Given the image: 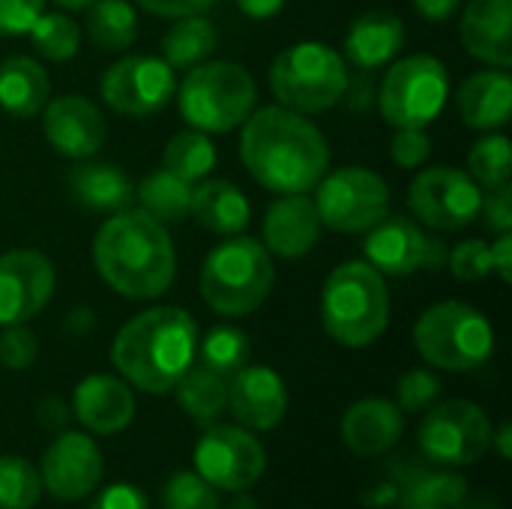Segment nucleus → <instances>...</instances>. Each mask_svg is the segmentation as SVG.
Here are the masks:
<instances>
[{
  "instance_id": "obj_6",
  "label": "nucleus",
  "mask_w": 512,
  "mask_h": 509,
  "mask_svg": "<svg viewBox=\"0 0 512 509\" xmlns=\"http://www.w3.org/2000/svg\"><path fill=\"white\" fill-rule=\"evenodd\" d=\"M255 78L231 60H204L189 69L177 90L183 120L207 135H225L255 111Z\"/></svg>"
},
{
  "instance_id": "obj_51",
  "label": "nucleus",
  "mask_w": 512,
  "mask_h": 509,
  "mask_svg": "<svg viewBox=\"0 0 512 509\" xmlns=\"http://www.w3.org/2000/svg\"><path fill=\"white\" fill-rule=\"evenodd\" d=\"M234 3H237V9H240L243 15H249V18H255V21L273 18V15H279L282 6H285V0H234Z\"/></svg>"
},
{
  "instance_id": "obj_5",
  "label": "nucleus",
  "mask_w": 512,
  "mask_h": 509,
  "mask_svg": "<svg viewBox=\"0 0 512 509\" xmlns=\"http://www.w3.org/2000/svg\"><path fill=\"white\" fill-rule=\"evenodd\" d=\"M273 282V258L252 237H231L219 243L201 267V297L225 318L252 315L270 297Z\"/></svg>"
},
{
  "instance_id": "obj_20",
  "label": "nucleus",
  "mask_w": 512,
  "mask_h": 509,
  "mask_svg": "<svg viewBox=\"0 0 512 509\" xmlns=\"http://www.w3.org/2000/svg\"><path fill=\"white\" fill-rule=\"evenodd\" d=\"M321 237V219L315 201L306 192L276 198L261 222V246L285 261L303 258L315 249Z\"/></svg>"
},
{
  "instance_id": "obj_43",
  "label": "nucleus",
  "mask_w": 512,
  "mask_h": 509,
  "mask_svg": "<svg viewBox=\"0 0 512 509\" xmlns=\"http://www.w3.org/2000/svg\"><path fill=\"white\" fill-rule=\"evenodd\" d=\"M432 153V138L426 135V129L420 126H402L396 129L393 141H390V159L399 168H420Z\"/></svg>"
},
{
  "instance_id": "obj_15",
  "label": "nucleus",
  "mask_w": 512,
  "mask_h": 509,
  "mask_svg": "<svg viewBox=\"0 0 512 509\" xmlns=\"http://www.w3.org/2000/svg\"><path fill=\"white\" fill-rule=\"evenodd\" d=\"M99 93L105 105L123 117H150L174 99L177 78L162 57L129 54L102 72Z\"/></svg>"
},
{
  "instance_id": "obj_42",
  "label": "nucleus",
  "mask_w": 512,
  "mask_h": 509,
  "mask_svg": "<svg viewBox=\"0 0 512 509\" xmlns=\"http://www.w3.org/2000/svg\"><path fill=\"white\" fill-rule=\"evenodd\" d=\"M39 342L24 324H9L0 330V366L12 372H24L36 363Z\"/></svg>"
},
{
  "instance_id": "obj_46",
  "label": "nucleus",
  "mask_w": 512,
  "mask_h": 509,
  "mask_svg": "<svg viewBox=\"0 0 512 509\" xmlns=\"http://www.w3.org/2000/svg\"><path fill=\"white\" fill-rule=\"evenodd\" d=\"M87 509H150V501H147L144 489H138L132 483H114V486L102 489Z\"/></svg>"
},
{
  "instance_id": "obj_1",
  "label": "nucleus",
  "mask_w": 512,
  "mask_h": 509,
  "mask_svg": "<svg viewBox=\"0 0 512 509\" xmlns=\"http://www.w3.org/2000/svg\"><path fill=\"white\" fill-rule=\"evenodd\" d=\"M240 159L258 186L294 195L318 186L330 168V147L306 114L270 105L243 120Z\"/></svg>"
},
{
  "instance_id": "obj_13",
  "label": "nucleus",
  "mask_w": 512,
  "mask_h": 509,
  "mask_svg": "<svg viewBox=\"0 0 512 509\" xmlns=\"http://www.w3.org/2000/svg\"><path fill=\"white\" fill-rule=\"evenodd\" d=\"M363 255L381 276L435 273L447 264V246L438 237H432L420 222L390 213L366 231Z\"/></svg>"
},
{
  "instance_id": "obj_38",
  "label": "nucleus",
  "mask_w": 512,
  "mask_h": 509,
  "mask_svg": "<svg viewBox=\"0 0 512 509\" xmlns=\"http://www.w3.org/2000/svg\"><path fill=\"white\" fill-rule=\"evenodd\" d=\"M42 498L39 471L21 456L0 459V509H33Z\"/></svg>"
},
{
  "instance_id": "obj_48",
  "label": "nucleus",
  "mask_w": 512,
  "mask_h": 509,
  "mask_svg": "<svg viewBox=\"0 0 512 509\" xmlns=\"http://www.w3.org/2000/svg\"><path fill=\"white\" fill-rule=\"evenodd\" d=\"M36 417H39V423H42L48 432H66V423H69V408H66L60 399L48 396V399H42V405H39Z\"/></svg>"
},
{
  "instance_id": "obj_52",
  "label": "nucleus",
  "mask_w": 512,
  "mask_h": 509,
  "mask_svg": "<svg viewBox=\"0 0 512 509\" xmlns=\"http://www.w3.org/2000/svg\"><path fill=\"white\" fill-rule=\"evenodd\" d=\"M492 447H498V453H501V459H510L512 456V444H510V423H501L498 426V432L492 429Z\"/></svg>"
},
{
  "instance_id": "obj_14",
  "label": "nucleus",
  "mask_w": 512,
  "mask_h": 509,
  "mask_svg": "<svg viewBox=\"0 0 512 509\" xmlns=\"http://www.w3.org/2000/svg\"><path fill=\"white\" fill-rule=\"evenodd\" d=\"M267 468V453L258 438L243 426H204L195 444V474H201L213 489L246 492Z\"/></svg>"
},
{
  "instance_id": "obj_35",
  "label": "nucleus",
  "mask_w": 512,
  "mask_h": 509,
  "mask_svg": "<svg viewBox=\"0 0 512 509\" xmlns=\"http://www.w3.org/2000/svg\"><path fill=\"white\" fill-rule=\"evenodd\" d=\"M33 48L54 63H66L81 48V27L66 12H39V18L27 30Z\"/></svg>"
},
{
  "instance_id": "obj_27",
  "label": "nucleus",
  "mask_w": 512,
  "mask_h": 509,
  "mask_svg": "<svg viewBox=\"0 0 512 509\" xmlns=\"http://www.w3.org/2000/svg\"><path fill=\"white\" fill-rule=\"evenodd\" d=\"M51 93L48 72L39 60L27 54H12L0 60V111L9 117H36Z\"/></svg>"
},
{
  "instance_id": "obj_11",
  "label": "nucleus",
  "mask_w": 512,
  "mask_h": 509,
  "mask_svg": "<svg viewBox=\"0 0 512 509\" xmlns=\"http://www.w3.org/2000/svg\"><path fill=\"white\" fill-rule=\"evenodd\" d=\"M483 189L468 171L453 165H432L420 171L408 186V207L423 228L462 231L480 216Z\"/></svg>"
},
{
  "instance_id": "obj_49",
  "label": "nucleus",
  "mask_w": 512,
  "mask_h": 509,
  "mask_svg": "<svg viewBox=\"0 0 512 509\" xmlns=\"http://www.w3.org/2000/svg\"><path fill=\"white\" fill-rule=\"evenodd\" d=\"M492 252V273L501 276V282H510L512 279V237L507 234H498V240L489 246Z\"/></svg>"
},
{
  "instance_id": "obj_18",
  "label": "nucleus",
  "mask_w": 512,
  "mask_h": 509,
  "mask_svg": "<svg viewBox=\"0 0 512 509\" xmlns=\"http://www.w3.org/2000/svg\"><path fill=\"white\" fill-rule=\"evenodd\" d=\"M42 114V132L45 141L66 159H90L105 147L108 138V126L102 111L75 93L48 99Z\"/></svg>"
},
{
  "instance_id": "obj_44",
  "label": "nucleus",
  "mask_w": 512,
  "mask_h": 509,
  "mask_svg": "<svg viewBox=\"0 0 512 509\" xmlns=\"http://www.w3.org/2000/svg\"><path fill=\"white\" fill-rule=\"evenodd\" d=\"M45 9V0H0V36H24Z\"/></svg>"
},
{
  "instance_id": "obj_39",
  "label": "nucleus",
  "mask_w": 512,
  "mask_h": 509,
  "mask_svg": "<svg viewBox=\"0 0 512 509\" xmlns=\"http://www.w3.org/2000/svg\"><path fill=\"white\" fill-rule=\"evenodd\" d=\"M162 509H222V498L201 474L177 471L162 489Z\"/></svg>"
},
{
  "instance_id": "obj_25",
  "label": "nucleus",
  "mask_w": 512,
  "mask_h": 509,
  "mask_svg": "<svg viewBox=\"0 0 512 509\" xmlns=\"http://www.w3.org/2000/svg\"><path fill=\"white\" fill-rule=\"evenodd\" d=\"M405 45V24L399 15L372 9L363 12L345 33V60H351L357 69L372 72L396 60V54Z\"/></svg>"
},
{
  "instance_id": "obj_32",
  "label": "nucleus",
  "mask_w": 512,
  "mask_h": 509,
  "mask_svg": "<svg viewBox=\"0 0 512 509\" xmlns=\"http://www.w3.org/2000/svg\"><path fill=\"white\" fill-rule=\"evenodd\" d=\"M87 33L105 51H123L138 39V15L129 0H93L87 6Z\"/></svg>"
},
{
  "instance_id": "obj_47",
  "label": "nucleus",
  "mask_w": 512,
  "mask_h": 509,
  "mask_svg": "<svg viewBox=\"0 0 512 509\" xmlns=\"http://www.w3.org/2000/svg\"><path fill=\"white\" fill-rule=\"evenodd\" d=\"M135 3L159 18H189V15H204L216 0H135Z\"/></svg>"
},
{
  "instance_id": "obj_36",
  "label": "nucleus",
  "mask_w": 512,
  "mask_h": 509,
  "mask_svg": "<svg viewBox=\"0 0 512 509\" xmlns=\"http://www.w3.org/2000/svg\"><path fill=\"white\" fill-rule=\"evenodd\" d=\"M468 174L480 189L507 186L512 174L510 138L501 132H486L468 153Z\"/></svg>"
},
{
  "instance_id": "obj_50",
  "label": "nucleus",
  "mask_w": 512,
  "mask_h": 509,
  "mask_svg": "<svg viewBox=\"0 0 512 509\" xmlns=\"http://www.w3.org/2000/svg\"><path fill=\"white\" fill-rule=\"evenodd\" d=\"M414 12H420L426 21H447L459 12L462 0H411Z\"/></svg>"
},
{
  "instance_id": "obj_16",
  "label": "nucleus",
  "mask_w": 512,
  "mask_h": 509,
  "mask_svg": "<svg viewBox=\"0 0 512 509\" xmlns=\"http://www.w3.org/2000/svg\"><path fill=\"white\" fill-rule=\"evenodd\" d=\"M54 264L36 249L0 255V327L33 321L54 294Z\"/></svg>"
},
{
  "instance_id": "obj_29",
  "label": "nucleus",
  "mask_w": 512,
  "mask_h": 509,
  "mask_svg": "<svg viewBox=\"0 0 512 509\" xmlns=\"http://www.w3.org/2000/svg\"><path fill=\"white\" fill-rule=\"evenodd\" d=\"M177 402L180 408L198 423L210 426L228 411V378L204 369L201 363H192L183 378L177 381Z\"/></svg>"
},
{
  "instance_id": "obj_37",
  "label": "nucleus",
  "mask_w": 512,
  "mask_h": 509,
  "mask_svg": "<svg viewBox=\"0 0 512 509\" xmlns=\"http://www.w3.org/2000/svg\"><path fill=\"white\" fill-rule=\"evenodd\" d=\"M468 498V483L453 471H423L411 477L402 507H459Z\"/></svg>"
},
{
  "instance_id": "obj_41",
  "label": "nucleus",
  "mask_w": 512,
  "mask_h": 509,
  "mask_svg": "<svg viewBox=\"0 0 512 509\" xmlns=\"http://www.w3.org/2000/svg\"><path fill=\"white\" fill-rule=\"evenodd\" d=\"M447 267L459 282H480L492 276V252L483 240H462L447 252Z\"/></svg>"
},
{
  "instance_id": "obj_24",
  "label": "nucleus",
  "mask_w": 512,
  "mask_h": 509,
  "mask_svg": "<svg viewBox=\"0 0 512 509\" xmlns=\"http://www.w3.org/2000/svg\"><path fill=\"white\" fill-rule=\"evenodd\" d=\"M456 111L468 129L495 132L510 123L512 81L507 69H480L456 90Z\"/></svg>"
},
{
  "instance_id": "obj_12",
  "label": "nucleus",
  "mask_w": 512,
  "mask_h": 509,
  "mask_svg": "<svg viewBox=\"0 0 512 509\" xmlns=\"http://www.w3.org/2000/svg\"><path fill=\"white\" fill-rule=\"evenodd\" d=\"M423 453L447 468L480 462L492 447V423L486 411L465 399L441 402L420 426Z\"/></svg>"
},
{
  "instance_id": "obj_26",
  "label": "nucleus",
  "mask_w": 512,
  "mask_h": 509,
  "mask_svg": "<svg viewBox=\"0 0 512 509\" xmlns=\"http://www.w3.org/2000/svg\"><path fill=\"white\" fill-rule=\"evenodd\" d=\"M195 222L219 237H234L249 225L252 207L246 195L231 180H198L192 186V213Z\"/></svg>"
},
{
  "instance_id": "obj_7",
  "label": "nucleus",
  "mask_w": 512,
  "mask_h": 509,
  "mask_svg": "<svg viewBox=\"0 0 512 509\" xmlns=\"http://www.w3.org/2000/svg\"><path fill=\"white\" fill-rule=\"evenodd\" d=\"M270 90L297 114L330 111L348 90L345 57L324 42L288 45L270 63Z\"/></svg>"
},
{
  "instance_id": "obj_53",
  "label": "nucleus",
  "mask_w": 512,
  "mask_h": 509,
  "mask_svg": "<svg viewBox=\"0 0 512 509\" xmlns=\"http://www.w3.org/2000/svg\"><path fill=\"white\" fill-rule=\"evenodd\" d=\"M57 6H63V9H87L93 0H54Z\"/></svg>"
},
{
  "instance_id": "obj_56",
  "label": "nucleus",
  "mask_w": 512,
  "mask_h": 509,
  "mask_svg": "<svg viewBox=\"0 0 512 509\" xmlns=\"http://www.w3.org/2000/svg\"><path fill=\"white\" fill-rule=\"evenodd\" d=\"M417 509H450V507H417Z\"/></svg>"
},
{
  "instance_id": "obj_45",
  "label": "nucleus",
  "mask_w": 512,
  "mask_h": 509,
  "mask_svg": "<svg viewBox=\"0 0 512 509\" xmlns=\"http://www.w3.org/2000/svg\"><path fill=\"white\" fill-rule=\"evenodd\" d=\"M489 195H483V204H480V216H483V225L495 234H507L512 231V189L507 186H498V189H486Z\"/></svg>"
},
{
  "instance_id": "obj_4",
  "label": "nucleus",
  "mask_w": 512,
  "mask_h": 509,
  "mask_svg": "<svg viewBox=\"0 0 512 509\" xmlns=\"http://www.w3.org/2000/svg\"><path fill=\"white\" fill-rule=\"evenodd\" d=\"M321 324L345 348H366L390 324V291L384 276L366 261L339 264L321 291Z\"/></svg>"
},
{
  "instance_id": "obj_2",
  "label": "nucleus",
  "mask_w": 512,
  "mask_h": 509,
  "mask_svg": "<svg viewBox=\"0 0 512 509\" xmlns=\"http://www.w3.org/2000/svg\"><path fill=\"white\" fill-rule=\"evenodd\" d=\"M99 279L126 300L162 297L177 276V252L162 222L144 210H117L93 237Z\"/></svg>"
},
{
  "instance_id": "obj_3",
  "label": "nucleus",
  "mask_w": 512,
  "mask_h": 509,
  "mask_svg": "<svg viewBox=\"0 0 512 509\" xmlns=\"http://www.w3.org/2000/svg\"><path fill=\"white\" fill-rule=\"evenodd\" d=\"M198 324L180 306H153L120 327L111 360L126 384L144 393H171L198 354Z\"/></svg>"
},
{
  "instance_id": "obj_54",
  "label": "nucleus",
  "mask_w": 512,
  "mask_h": 509,
  "mask_svg": "<svg viewBox=\"0 0 512 509\" xmlns=\"http://www.w3.org/2000/svg\"><path fill=\"white\" fill-rule=\"evenodd\" d=\"M228 509H258V504H255L249 495H240V498H237V501H234Z\"/></svg>"
},
{
  "instance_id": "obj_33",
  "label": "nucleus",
  "mask_w": 512,
  "mask_h": 509,
  "mask_svg": "<svg viewBox=\"0 0 512 509\" xmlns=\"http://www.w3.org/2000/svg\"><path fill=\"white\" fill-rule=\"evenodd\" d=\"M162 168L195 186L198 180H204V177L216 168V147H213V141L207 138V132L183 129V132H177V135L165 144Z\"/></svg>"
},
{
  "instance_id": "obj_17",
  "label": "nucleus",
  "mask_w": 512,
  "mask_h": 509,
  "mask_svg": "<svg viewBox=\"0 0 512 509\" xmlns=\"http://www.w3.org/2000/svg\"><path fill=\"white\" fill-rule=\"evenodd\" d=\"M102 453L90 435L60 432L42 459V489L57 501H81L96 492L102 480Z\"/></svg>"
},
{
  "instance_id": "obj_34",
  "label": "nucleus",
  "mask_w": 512,
  "mask_h": 509,
  "mask_svg": "<svg viewBox=\"0 0 512 509\" xmlns=\"http://www.w3.org/2000/svg\"><path fill=\"white\" fill-rule=\"evenodd\" d=\"M249 354H252V345H249L246 333L237 330V327L219 324V327L207 330L204 339H198L195 360L204 369H210V372H216L222 378H231L249 363Z\"/></svg>"
},
{
  "instance_id": "obj_28",
  "label": "nucleus",
  "mask_w": 512,
  "mask_h": 509,
  "mask_svg": "<svg viewBox=\"0 0 512 509\" xmlns=\"http://www.w3.org/2000/svg\"><path fill=\"white\" fill-rule=\"evenodd\" d=\"M69 192L75 195L78 204L99 210V213H117L126 210L135 189L129 177L108 162H84L69 168Z\"/></svg>"
},
{
  "instance_id": "obj_19",
  "label": "nucleus",
  "mask_w": 512,
  "mask_h": 509,
  "mask_svg": "<svg viewBox=\"0 0 512 509\" xmlns=\"http://www.w3.org/2000/svg\"><path fill=\"white\" fill-rule=\"evenodd\" d=\"M228 408L249 432H270L285 420L288 390L279 372L267 366H243L228 378Z\"/></svg>"
},
{
  "instance_id": "obj_55",
  "label": "nucleus",
  "mask_w": 512,
  "mask_h": 509,
  "mask_svg": "<svg viewBox=\"0 0 512 509\" xmlns=\"http://www.w3.org/2000/svg\"><path fill=\"white\" fill-rule=\"evenodd\" d=\"M462 509H489L486 504H468V507H462Z\"/></svg>"
},
{
  "instance_id": "obj_30",
  "label": "nucleus",
  "mask_w": 512,
  "mask_h": 509,
  "mask_svg": "<svg viewBox=\"0 0 512 509\" xmlns=\"http://www.w3.org/2000/svg\"><path fill=\"white\" fill-rule=\"evenodd\" d=\"M135 198H138L141 210L162 225H177L192 213V183L180 180L177 174H171L165 168L147 174L138 183Z\"/></svg>"
},
{
  "instance_id": "obj_40",
  "label": "nucleus",
  "mask_w": 512,
  "mask_h": 509,
  "mask_svg": "<svg viewBox=\"0 0 512 509\" xmlns=\"http://www.w3.org/2000/svg\"><path fill=\"white\" fill-rule=\"evenodd\" d=\"M396 396H399V411L405 414H420L426 408H432L441 396V381L435 372L429 369H411L399 378V387H396Z\"/></svg>"
},
{
  "instance_id": "obj_21",
  "label": "nucleus",
  "mask_w": 512,
  "mask_h": 509,
  "mask_svg": "<svg viewBox=\"0 0 512 509\" xmlns=\"http://www.w3.org/2000/svg\"><path fill=\"white\" fill-rule=\"evenodd\" d=\"M459 39L474 60L495 69H510L512 0H471L459 24Z\"/></svg>"
},
{
  "instance_id": "obj_31",
  "label": "nucleus",
  "mask_w": 512,
  "mask_h": 509,
  "mask_svg": "<svg viewBox=\"0 0 512 509\" xmlns=\"http://www.w3.org/2000/svg\"><path fill=\"white\" fill-rule=\"evenodd\" d=\"M216 48V27L204 15L177 18V24L162 36V60L171 69H192L204 63Z\"/></svg>"
},
{
  "instance_id": "obj_23",
  "label": "nucleus",
  "mask_w": 512,
  "mask_h": 509,
  "mask_svg": "<svg viewBox=\"0 0 512 509\" xmlns=\"http://www.w3.org/2000/svg\"><path fill=\"white\" fill-rule=\"evenodd\" d=\"M342 441L351 453L357 456H381L393 450L405 432V417L399 405L381 396H369L354 402L342 414Z\"/></svg>"
},
{
  "instance_id": "obj_9",
  "label": "nucleus",
  "mask_w": 512,
  "mask_h": 509,
  "mask_svg": "<svg viewBox=\"0 0 512 509\" xmlns=\"http://www.w3.org/2000/svg\"><path fill=\"white\" fill-rule=\"evenodd\" d=\"M450 99V75L447 66L432 54H411L393 60L381 87L378 108L381 117L393 126H420L426 129Z\"/></svg>"
},
{
  "instance_id": "obj_22",
  "label": "nucleus",
  "mask_w": 512,
  "mask_h": 509,
  "mask_svg": "<svg viewBox=\"0 0 512 509\" xmlns=\"http://www.w3.org/2000/svg\"><path fill=\"white\" fill-rule=\"evenodd\" d=\"M72 414L96 435H117L135 417V396L123 378L87 375L72 393Z\"/></svg>"
},
{
  "instance_id": "obj_8",
  "label": "nucleus",
  "mask_w": 512,
  "mask_h": 509,
  "mask_svg": "<svg viewBox=\"0 0 512 509\" xmlns=\"http://www.w3.org/2000/svg\"><path fill=\"white\" fill-rule=\"evenodd\" d=\"M414 345L420 357L435 369L471 372L492 357L495 330L480 309L459 300H444L417 318Z\"/></svg>"
},
{
  "instance_id": "obj_10",
  "label": "nucleus",
  "mask_w": 512,
  "mask_h": 509,
  "mask_svg": "<svg viewBox=\"0 0 512 509\" xmlns=\"http://www.w3.org/2000/svg\"><path fill=\"white\" fill-rule=\"evenodd\" d=\"M312 201L321 225L339 234H366L390 213V186L372 168L345 165L318 180Z\"/></svg>"
}]
</instances>
